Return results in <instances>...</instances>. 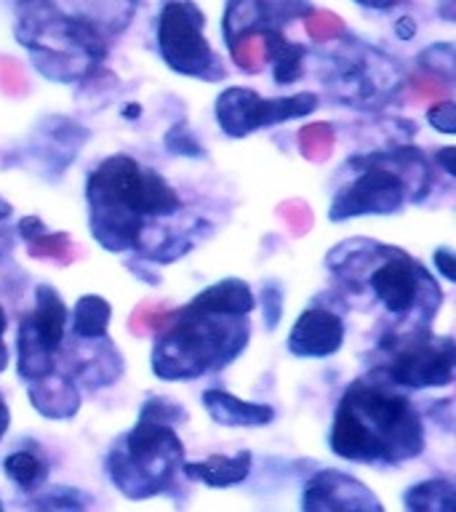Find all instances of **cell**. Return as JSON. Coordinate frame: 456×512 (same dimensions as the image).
Here are the masks:
<instances>
[{
    "mask_svg": "<svg viewBox=\"0 0 456 512\" xmlns=\"http://www.w3.org/2000/svg\"><path fill=\"white\" fill-rule=\"evenodd\" d=\"M203 403H206L208 414L214 416V422L224 427H256V424L272 422V408L262 403H246L238 400L230 392L222 390H206L203 392Z\"/></svg>",
    "mask_w": 456,
    "mask_h": 512,
    "instance_id": "cell-13",
    "label": "cell"
},
{
    "mask_svg": "<svg viewBox=\"0 0 456 512\" xmlns=\"http://www.w3.org/2000/svg\"><path fill=\"white\" fill-rule=\"evenodd\" d=\"M0 91L14 96V99H22L30 91V83H27L22 64L11 59V56H0Z\"/></svg>",
    "mask_w": 456,
    "mask_h": 512,
    "instance_id": "cell-26",
    "label": "cell"
},
{
    "mask_svg": "<svg viewBox=\"0 0 456 512\" xmlns=\"http://www.w3.org/2000/svg\"><path fill=\"white\" fill-rule=\"evenodd\" d=\"M304 507L307 510H382L371 491L344 472L328 470L310 480L304 491Z\"/></svg>",
    "mask_w": 456,
    "mask_h": 512,
    "instance_id": "cell-10",
    "label": "cell"
},
{
    "mask_svg": "<svg viewBox=\"0 0 456 512\" xmlns=\"http://www.w3.org/2000/svg\"><path fill=\"white\" fill-rule=\"evenodd\" d=\"M331 448L352 462H400L422 454L424 432L406 398L382 384H355L339 403Z\"/></svg>",
    "mask_w": 456,
    "mask_h": 512,
    "instance_id": "cell-1",
    "label": "cell"
},
{
    "mask_svg": "<svg viewBox=\"0 0 456 512\" xmlns=\"http://www.w3.org/2000/svg\"><path fill=\"white\" fill-rule=\"evenodd\" d=\"M3 331H6V315H3V307H0V371H3L8 363V350L6 344H3Z\"/></svg>",
    "mask_w": 456,
    "mask_h": 512,
    "instance_id": "cell-36",
    "label": "cell"
},
{
    "mask_svg": "<svg viewBox=\"0 0 456 512\" xmlns=\"http://www.w3.org/2000/svg\"><path fill=\"white\" fill-rule=\"evenodd\" d=\"M0 510H3V504H0Z\"/></svg>",
    "mask_w": 456,
    "mask_h": 512,
    "instance_id": "cell-39",
    "label": "cell"
},
{
    "mask_svg": "<svg viewBox=\"0 0 456 512\" xmlns=\"http://www.w3.org/2000/svg\"><path fill=\"white\" fill-rule=\"evenodd\" d=\"M344 342V323L334 312L312 307L302 312L288 336V350L299 358H326L334 355Z\"/></svg>",
    "mask_w": 456,
    "mask_h": 512,
    "instance_id": "cell-11",
    "label": "cell"
},
{
    "mask_svg": "<svg viewBox=\"0 0 456 512\" xmlns=\"http://www.w3.org/2000/svg\"><path fill=\"white\" fill-rule=\"evenodd\" d=\"M454 147H443V150L435 155V160L438 163H443V168H446V174H456V166H454Z\"/></svg>",
    "mask_w": 456,
    "mask_h": 512,
    "instance_id": "cell-33",
    "label": "cell"
},
{
    "mask_svg": "<svg viewBox=\"0 0 456 512\" xmlns=\"http://www.w3.org/2000/svg\"><path fill=\"white\" fill-rule=\"evenodd\" d=\"M203 14L192 0H168L158 16L160 56L174 72L192 78H224L214 51L203 38Z\"/></svg>",
    "mask_w": 456,
    "mask_h": 512,
    "instance_id": "cell-5",
    "label": "cell"
},
{
    "mask_svg": "<svg viewBox=\"0 0 456 512\" xmlns=\"http://www.w3.org/2000/svg\"><path fill=\"white\" fill-rule=\"evenodd\" d=\"M19 232L27 240V254L32 259H51L67 264L72 259V243L67 232H48L38 216H27L19 222Z\"/></svg>",
    "mask_w": 456,
    "mask_h": 512,
    "instance_id": "cell-16",
    "label": "cell"
},
{
    "mask_svg": "<svg viewBox=\"0 0 456 512\" xmlns=\"http://www.w3.org/2000/svg\"><path fill=\"white\" fill-rule=\"evenodd\" d=\"M251 472V454L240 451L235 456H208L206 462L184 464V475L192 480H203L206 486L224 488L235 486L248 478Z\"/></svg>",
    "mask_w": 456,
    "mask_h": 512,
    "instance_id": "cell-14",
    "label": "cell"
},
{
    "mask_svg": "<svg viewBox=\"0 0 456 512\" xmlns=\"http://www.w3.org/2000/svg\"><path fill=\"white\" fill-rule=\"evenodd\" d=\"M6 475L14 480L16 486L30 491V488H35L40 480L46 478V462L30 454V451H16V454L6 459Z\"/></svg>",
    "mask_w": 456,
    "mask_h": 512,
    "instance_id": "cell-24",
    "label": "cell"
},
{
    "mask_svg": "<svg viewBox=\"0 0 456 512\" xmlns=\"http://www.w3.org/2000/svg\"><path fill=\"white\" fill-rule=\"evenodd\" d=\"M427 120L438 128L440 134H454L456 131V107L451 102L432 104L427 112Z\"/></svg>",
    "mask_w": 456,
    "mask_h": 512,
    "instance_id": "cell-29",
    "label": "cell"
},
{
    "mask_svg": "<svg viewBox=\"0 0 456 512\" xmlns=\"http://www.w3.org/2000/svg\"><path fill=\"white\" fill-rule=\"evenodd\" d=\"M360 6H368V8H379V11H384V8H392L398 6L400 0H358Z\"/></svg>",
    "mask_w": 456,
    "mask_h": 512,
    "instance_id": "cell-37",
    "label": "cell"
},
{
    "mask_svg": "<svg viewBox=\"0 0 456 512\" xmlns=\"http://www.w3.org/2000/svg\"><path fill=\"white\" fill-rule=\"evenodd\" d=\"M395 32H398V38H403V40L414 38V32H416L414 19H408V16L398 19V24H395Z\"/></svg>",
    "mask_w": 456,
    "mask_h": 512,
    "instance_id": "cell-34",
    "label": "cell"
},
{
    "mask_svg": "<svg viewBox=\"0 0 456 512\" xmlns=\"http://www.w3.org/2000/svg\"><path fill=\"white\" fill-rule=\"evenodd\" d=\"M30 398L43 416H54V419H64L78 411V392L67 379H54V382H40L32 379Z\"/></svg>",
    "mask_w": 456,
    "mask_h": 512,
    "instance_id": "cell-17",
    "label": "cell"
},
{
    "mask_svg": "<svg viewBox=\"0 0 456 512\" xmlns=\"http://www.w3.org/2000/svg\"><path fill=\"white\" fill-rule=\"evenodd\" d=\"M456 256L448 251V248H438L435 251V264H438V270L443 272V278L446 280H456V267H454Z\"/></svg>",
    "mask_w": 456,
    "mask_h": 512,
    "instance_id": "cell-32",
    "label": "cell"
},
{
    "mask_svg": "<svg viewBox=\"0 0 456 512\" xmlns=\"http://www.w3.org/2000/svg\"><path fill=\"white\" fill-rule=\"evenodd\" d=\"M264 299V320H267V328H275L280 320V312H283V296H280V288L275 283L262 288Z\"/></svg>",
    "mask_w": 456,
    "mask_h": 512,
    "instance_id": "cell-30",
    "label": "cell"
},
{
    "mask_svg": "<svg viewBox=\"0 0 456 512\" xmlns=\"http://www.w3.org/2000/svg\"><path fill=\"white\" fill-rule=\"evenodd\" d=\"M408 510L419 512H454V486L448 480H427L408 491Z\"/></svg>",
    "mask_w": 456,
    "mask_h": 512,
    "instance_id": "cell-20",
    "label": "cell"
},
{
    "mask_svg": "<svg viewBox=\"0 0 456 512\" xmlns=\"http://www.w3.org/2000/svg\"><path fill=\"white\" fill-rule=\"evenodd\" d=\"M304 19H307V22H304L307 35H310L312 40H318V43L339 38V35L344 32L342 19H339L336 14H328V11H310Z\"/></svg>",
    "mask_w": 456,
    "mask_h": 512,
    "instance_id": "cell-27",
    "label": "cell"
},
{
    "mask_svg": "<svg viewBox=\"0 0 456 512\" xmlns=\"http://www.w3.org/2000/svg\"><path fill=\"white\" fill-rule=\"evenodd\" d=\"M264 38V48H267V59L275 62V80H278L280 86L283 83H294V80L302 78V59L304 51L302 46H296L291 40H286L280 35L278 30H259Z\"/></svg>",
    "mask_w": 456,
    "mask_h": 512,
    "instance_id": "cell-18",
    "label": "cell"
},
{
    "mask_svg": "<svg viewBox=\"0 0 456 512\" xmlns=\"http://www.w3.org/2000/svg\"><path fill=\"white\" fill-rule=\"evenodd\" d=\"M403 200H406V184H403L398 171L371 166L350 187H344L336 195L328 216L334 222H342V219L360 214H392L403 206Z\"/></svg>",
    "mask_w": 456,
    "mask_h": 512,
    "instance_id": "cell-7",
    "label": "cell"
},
{
    "mask_svg": "<svg viewBox=\"0 0 456 512\" xmlns=\"http://www.w3.org/2000/svg\"><path fill=\"white\" fill-rule=\"evenodd\" d=\"M174 312L168 304H158V302H142L131 312V318H128V331L134 336H147L155 334V331H163V328L171 323L174 318Z\"/></svg>",
    "mask_w": 456,
    "mask_h": 512,
    "instance_id": "cell-23",
    "label": "cell"
},
{
    "mask_svg": "<svg viewBox=\"0 0 456 512\" xmlns=\"http://www.w3.org/2000/svg\"><path fill=\"white\" fill-rule=\"evenodd\" d=\"M35 312L24 318L22 326L35 336V342L48 352L59 350L64 339V328H67V307H64L59 291L51 286H38L35 291Z\"/></svg>",
    "mask_w": 456,
    "mask_h": 512,
    "instance_id": "cell-12",
    "label": "cell"
},
{
    "mask_svg": "<svg viewBox=\"0 0 456 512\" xmlns=\"http://www.w3.org/2000/svg\"><path fill=\"white\" fill-rule=\"evenodd\" d=\"M278 216L288 224V230L294 232L296 238H299V235H307V232L312 230V224H315L312 208L299 198H291L286 200V203H280Z\"/></svg>",
    "mask_w": 456,
    "mask_h": 512,
    "instance_id": "cell-25",
    "label": "cell"
},
{
    "mask_svg": "<svg viewBox=\"0 0 456 512\" xmlns=\"http://www.w3.org/2000/svg\"><path fill=\"white\" fill-rule=\"evenodd\" d=\"M187 419L182 406L166 398L147 400L142 416L123 446L110 456V475L128 496L155 494L182 459V440L171 424Z\"/></svg>",
    "mask_w": 456,
    "mask_h": 512,
    "instance_id": "cell-3",
    "label": "cell"
},
{
    "mask_svg": "<svg viewBox=\"0 0 456 512\" xmlns=\"http://www.w3.org/2000/svg\"><path fill=\"white\" fill-rule=\"evenodd\" d=\"M88 200L91 230L110 251L134 246L139 235V216H166L179 208V198L166 179L126 155L104 160L96 168L88 179Z\"/></svg>",
    "mask_w": 456,
    "mask_h": 512,
    "instance_id": "cell-2",
    "label": "cell"
},
{
    "mask_svg": "<svg viewBox=\"0 0 456 512\" xmlns=\"http://www.w3.org/2000/svg\"><path fill=\"white\" fill-rule=\"evenodd\" d=\"M448 94L446 80L435 78V75H416L414 78V96L424 102H438Z\"/></svg>",
    "mask_w": 456,
    "mask_h": 512,
    "instance_id": "cell-28",
    "label": "cell"
},
{
    "mask_svg": "<svg viewBox=\"0 0 456 512\" xmlns=\"http://www.w3.org/2000/svg\"><path fill=\"white\" fill-rule=\"evenodd\" d=\"M110 315V304L102 296H80L72 310V331L83 339H104Z\"/></svg>",
    "mask_w": 456,
    "mask_h": 512,
    "instance_id": "cell-19",
    "label": "cell"
},
{
    "mask_svg": "<svg viewBox=\"0 0 456 512\" xmlns=\"http://www.w3.org/2000/svg\"><path fill=\"white\" fill-rule=\"evenodd\" d=\"M318 107V96L304 94L283 96V99H262L251 88H227L216 99V120L224 128V134L246 136L256 128L275 126L283 120L302 118Z\"/></svg>",
    "mask_w": 456,
    "mask_h": 512,
    "instance_id": "cell-6",
    "label": "cell"
},
{
    "mask_svg": "<svg viewBox=\"0 0 456 512\" xmlns=\"http://www.w3.org/2000/svg\"><path fill=\"white\" fill-rule=\"evenodd\" d=\"M336 134L328 123H310L299 128V150L310 163H326L334 155Z\"/></svg>",
    "mask_w": 456,
    "mask_h": 512,
    "instance_id": "cell-21",
    "label": "cell"
},
{
    "mask_svg": "<svg viewBox=\"0 0 456 512\" xmlns=\"http://www.w3.org/2000/svg\"><path fill=\"white\" fill-rule=\"evenodd\" d=\"M8 424H11V411H8V403L3 398V392H0V438L6 435Z\"/></svg>",
    "mask_w": 456,
    "mask_h": 512,
    "instance_id": "cell-35",
    "label": "cell"
},
{
    "mask_svg": "<svg viewBox=\"0 0 456 512\" xmlns=\"http://www.w3.org/2000/svg\"><path fill=\"white\" fill-rule=\"evenodd\" d=\"M230 54L240 70L259 72L267 62V48H264L262 32H243L230 40Z\"/></svg>",
    "mask_w": 456,
    "mask_h": 512,
    "instance_id": "cell-22",
    "label": "cell"
},
{
    "mask_svg": "<svg viewBox=\"0 0 456 512\" xmlns=\"http://www.w3.org/2000/svg\"><path fill=\"white\" fill-rule=\"evenodd\" d=\"M392 382L406 387H440L454 379L451 339H411L400 347L387 368Z\"/></svg>",
    "mask_w": 456,
    "mask_h": 512,
    "instance_id": "cell-8",
    "label": "cell"
},
{
    "mask_svg": "<svg viewBox=\"0 0 456 512\" xmlns=\"http://www.w3.org/2000/svg\"><path fill=\"white\" fill-rule=\"evenodd\" d=\"M192 307L216 312V315H246V312L254 310V294H251V288L243 280L230 278L195 296Z\"/></svg>",
    "mask_w": 456,
    "mask_h": 512,
    "instance_id": "cell-15",
    "label": "cell"
},
{
    "mask_svg": "<svg viewBox=\"0 0 456 512\" xmlns=\"http://www.w3.org/2000/svg\"><path fill=\"white\" fill-rule=\"evenodd\" d=\"M168 331L155 347V374L163 379L206 374L211 368L224 366L227 360L246 347L248 328L238 323L208 320L206 310L184 307L176 310Z\"/></svg>",
    "mask_w": 456,
    "mask_h": 512,
    "instance_id": "cell-4",
    "label": "cell"
},
{
    "mask_svg": "<svg viewBox=\"0 0 456 512\" xmlns=\"http://www.w3.org/2000/svg\"><path fill=\"white\" fill-rule=\"evenodd\" d=\"M422 286H427V275L406 254L390 256L371 275V288H374L376 299H382L384 307L395 315H403L419 302Z\"/></svg>",
    "mask_w": 456,
    "mask_h": 512,
    "instance_id": "cell-9",
    "label": "cell"
},
{
    "mask_svg": "<svg viewBox=\"0 0 456 512\" xmlns=\"http://www.w3.org/2000/svg\"><path fill=\"white\" fill-rule=\"evenodd\" d=\"M128 3H139V0H128Z\"/></svg>",
    "mask_w": 456,
    "mask_h": 512,
    "instance_id": "cell-38",
    "label": "cell"
},
{
    "mask_svg": "<svg viewBox=\"0 0 456 512\" xmlns=\"http://www.w3.org/2000/svg\"><path fill=\"white\" fill-rule=\"evenodd\" d=\"M166 144L171 152H182V155H192V158H198L200 150H203V147H200V144L192 139L190 131H187V128H179V126H176L174 131L166 136Z\"/></svg>",
    "mask_w": 456,
    "mask_h": 512,
    "instance_id": "cell-31",
    "label": "cell"
}]
</instances>
